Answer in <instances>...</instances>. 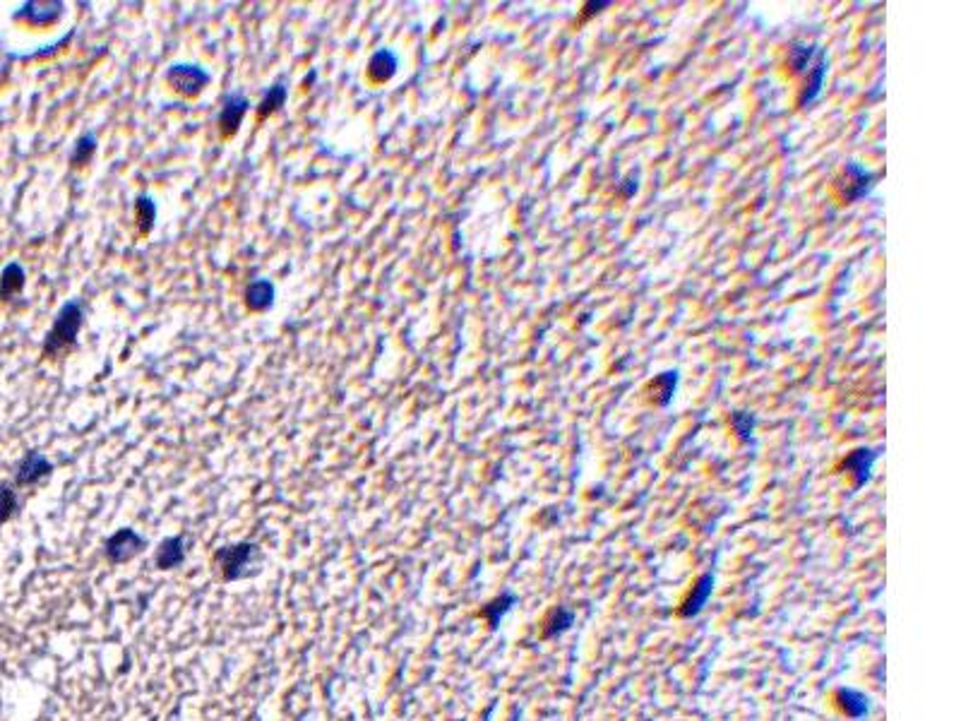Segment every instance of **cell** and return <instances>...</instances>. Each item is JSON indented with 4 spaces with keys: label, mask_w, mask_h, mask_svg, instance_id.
<instances>
[{
    "label": "cell",
    "mask_w": 961,
    "mask_h": 721,
    "mask_svg": "<svg viewBox=\"0 0 961 721\" xmlns=\"http://www.w3.org/2000/svg\"><path fill=\"white\" fill-rule=\"evenodd\" d=\"M85 301L82 298H70L58 308L53 317L51 330L46 332L44 344H41V356L44 359H63L77 346L82 325H85Z\"/></svg>",
    "instance_id": "1"
},
{
    "label": "cell",
    "mask_w": 961,
    "mask_h": 721,
    "mask_svg": "<svg viewBox=\"0 0 961 721\" xmlns=\"http://www.w3.org/2000/svg\"><path fill=\"white\" fill-rule=\"evenodd\" d=\"M212 565L224 582L248 580L262 570V548L255 541L219 546L212 556Z\"/></svg>",
    "instance_id": "2"
},
{
    "label": "cell",
    "mask_w": 961,
    "mask_h": 721,
    "mask_svg": "<svg viewBox=\"0 0 961 721\" xmlns=\"http://www.w3.org/2000/svg\"><path fill=\"white\" fill-rule=\"evenodd\" d=\"M164 80L169 85L178 96L183 99H195L207 89V85L212 82L209 73L202 70L200 66H192V63H174V66L166 70Z\"/></svg>",
    "instance_id": "3"
},
{
    "label": "cell",
    "mask_w": 961,
    "mask_h": 721,
    "mask_svg": "<svg viewBox=\"0 0 961 721\" xmlns=\"http://www.w3.org/2000/svg\"><path fill=\"white\" fill-rule=\"evenodd\" d=\"M147 548V539L132 527H120L113 531L106 544H103V558L109 560V565H123L128 560L138 558Z\"/></svg>",
    "instance_id": "4"
},
{
    "label": "cell",
    "mask_w": 961,
    "mask_h": 721,
    "mask_svg": "<svg viewBox=\"0 0 961 721\" xmlns=\"http://www.w3.org/2000/svg\"><path fill=\"white\" fill-rule=\"evenodd\" d=\"M51 474H53L51 459H49L44 452H39V450H30V452H27L20 462H17L13 484H15L17 488L37 486L39 481H44V478L51 476Z\"/></svg>",
    "instance_id": "5"
},
{
    "label": "cell",
    "mask_w": 961,
    "mask_h": 721,
    "mask_svg": "<svg viewBox=\"0 0 961 721\" xmlns=\"http://www.w3.org/2000/svg\"><path fill=\"white\" fill-rule=\"evenodd\" d=\"M250 102L248 96L243 92H231V94L224 96V103H221L219 118H217V126H219V135L224 140H231L238 128L243 123V116L248 113Z\"/></svg>",
    "instance_id": "6"
},
{
    "label": "cell",
    "mask_w": 961,
    "mask_h": 721,
    "mask_svg": "<svg viewBox=\"0 0 961 721\" xmlns=\"http://www.w3.org/2000/svg\"><path fill=\"white\" fill-rule=\"evenodd\" d=\"M63 10H66L63 0H30L20 8V13H15V20L31 24V27H49V24L58 22L63 17Z\"/></svg>",
    "instance_id": "7"
},
{
    "label": "cell",
    "mask_w": 961,
    "mask_h": 721,
    "mask_svg": "<svg viewBox=\"0 0 961 721\" xmlns=\"http://www.w3.org/2000/svg\"><path fill=\"white\" fill-rule=\"evenodd\" d=\"M714 584H716V577H714V573H702L698 577V580L692 582V587L690 592H688V596L682 599V604H681V619H698L699 613L705 611L707 604H709V599H712L714 594Z\"/></svg>",
    "instance_id": "8"
},
{
    "label": "cell",
    "mask_w": 961,
    "mask_h": 721,
    "mask_svg": "<svg viewBox=\"0 0 961 721\" xmlns=\"http://www.w3.org/2000/svg\"><path fill=\"white\" fill-rule=\"evenodd\" d=\"M875 176L870 171H866L860 164H846L844 176L839 178V191H841V198L849 200V202H856V200L866 198L868 192L873 191Z\"/></svg>",
    "instance_id": "9"
},
{
    "label": "cell",
    "mask_w": 961,
    "mask_h": 721,
    "mask_svg": "<svg viewBox=\"0 0 961 721\" xmlns=\"http://www.w3.org/2000/svg\"><path fill=\"white\" fill-rule=\"evenodd\" d=\"M877 457H880V452L873 448H859V450H853L851 455L846 457L844 464H841V469L849 474L853 488L866 486L868 481H870Z\"/></svg>",
    "instance_id": "10"
},
{
    "label": "cell",
    "mask_w": 961,
    "mask_h": 721,
    "mask_svg": "<svg viewBox=\"0 0 961 721\" xmlns=\"http://www.w3.org/2000/svg\"><path fill=\"white\" fill-rule=\"evenodd\" d=\"M274 298H277V287L270 280L250 281L243 291V301L250 313H267L274 306Z\"/></svg>",
    "instance_id": "11"
},
{
    "label": "cell",
    "mask_w": 961,
    "mask_h": 721,
    "mask_svg": "<svg viewBox=\"0 0 961 721\" xmlns=\"http://www.w3.org/2000/svg\"><path fill=\"white\" fill-rule=\"evenodd\" d=\"M834 705L849 719H863V717L870 714V698L863 690H856V688H839L834 692Z\"/></svg>",
    "instance_id": "12"
},
{
    "label": "cell",
    "mask_w": 961,
    "mask_h": 721,
    "mask_svg": "<svg viewBox=\"0 0 961 721\" xmlns=\"http://www.w3.org/2000/svg\"><path fill=\"white\" fill-rule=\"evenodd\" d=\"M185 556H188V551H185L183 537L164 539L155 551L156 570H164V573H166V570H176V567H181L185 563Z\"/></svg>",
    "instance_id": "13"
},
{
    "label": "cell",
    "mask_w": 961,
    "mask_h": 721,
    "mask_svg": "<svg viewBox=\"0 0 961 721\" xmlns=\"http://www.w3.org/2000/svg\"><path fill=\"white\" fill-rule=\"evenodd\" d=\"M396 67H399V60H396L395 51L392 49H378L368 60V77L375 85H382V82H389L395 77Z\"/></svg>",
    "instance_id": "14"
},
{
    "label": "cell",
    "mask_w": 961,
    "mask_h": 721,
    "mask_svg": "<svg viewBox=\"0 0 961 721\" xmlns=\"http://www.w3.org/2000/svg\"><path fill=\"white\" fill-rule=\"evenodd\" d=\"M27 287V272L20 263H8L0 272V301L8 303L22 294Z\"/></svg>",
    "instance_id": "15"
},
{
    "label": "cell",
    "mask_w": 961,
    "mask_h": 721,
    "mask_svg": "<svg viewBox=\"0 0 961 721\" xmlns=\"http://www.w3.org/2000/svg\"><path fill=\"white\" fill-rule=\"evenodd\" d=\"M824 77H827V53H822L820 58H817V63L807 70L805 87H803V92H800V96H798V103L803 106V109H807L810 103L817 102V96L822 94Z\"/></svg>",
    "instance_id": "16"
},
{
    "label": "cell",
    "mask_w": 961,
    "mask_h": 721,
    "mask_svg": "<svg viewBox=\"0 0 961 721\" xmlns=\"http://www.w3.org/2000/svg\"><path fill=\"white\" fill-rule=\"evenodd\" d=\"M574 619H577V616H574L570 606H553L548 616L543 619V637H546V640H556L560 635H565L567 630L574 626Z\"/></svg>",
    "instance_id": "17"
},
{
    "label": "cell",
    "mask_w": 961,
    "mask_h": 721,
    "mask_svg": "<svg viewBox=\"0 0 961 721\" xmlns=\"http://www.w3.org/2000/svg\"><path fill=\"white\" fill-rule=\"evenodd\" d=\"M514 604H517V594H512V592H503V594L491 599V601L481 609V619L488 623V628L495 630V628L503 623V619H505L507 613L512 611Z\"/></svg>",
    "instance_id": "18"
},
{
    "label": "cell",
    "mask_w": 961,
    "mask_h": 721,
    "mask_svg": "<svg viewBox=\"0 0 961 721\" xmlns=\"http://www.w3.org/2000/svg\"><path fill=\"white\" fill-rule=\"evenodd\" d=\"M287 82H274V85L264 92L262 102L257 106V120H267V118H271L274 113H280V111L284 109V103H287Z\"/></svg>",
    "instance_id": "19"
},
{
    "label": "cell",
    "mask_w": 961,
    "mask_h": 721,
    "mask_svg": "<svg viewBox=\"0 0 961 721\" xmlns=\"http://www.w3.org/2000/svg\"><path fill=\"white\" fill-rule=\"evenodd\" d=\"M96 147H99L96 135L82 133L80 138L75 140L73 149H70V166H73V169H82V166H87V164L94 159Z\"/></svg>",
    "instance_id": "20"
},
{
    "label": "cell",
    "mask_w": 961,
    "mask_h": 721,
    "mask_svg": "<svg viewBox=\"0 0 961 721\" xmlns=\"http://www.w3.org/2000/svg\"><path fill=\"white\" fill-rule=\"evenodd\" d=\"M822 53L824 51L817 49V46L793 44L791 49H788V66L793 67V73H807V70L817 63Z\"/></svg>",
    "instance_id": "21"
},
{
    "label": "cell",
    "mask_w": 961,
    "mask_h": 721,
    "mask_svg": "<svg viewBox=\"0 0 961 721\" xmlns=\"http://www.w3.org/2000/svg\"><path fill=\"white\" fill-rule=\"evenodd\" d=\"M135 219H138L142 236L152 234L156 221V202L149 195H138L135 198Z\"/></svg>",
    "instance_id": "22"
},
{
    "label": "cell",
    "mask_w": 961,
    "mask_h": 721,
    "mask_svg": "<svg viewBox=\"0 0 961 721\" xmlns=\"http://www.w3.org/2000/svg\"><path fill=\"white\" fill-rule=\"evenodd\" d=\"M20 510V495H17V486L10 484V481H3L0 484V527L13 520Z\"/></svg>",
    "instance_id": "23"
},
{
    "label": "cell",
    "mask_w": 961,
    "mask_h": 721,
    "mask_svg": "<svg viewBox=\"0 0 961 721\" xmlns=\"http://www.w3.org/2000/svg\"><path fill=\"white\" fill-rule=\"evenodd\" d=\"M675 383H678V373H663V376L656 378V387H659V405L661 406H666L668 402H671V397H673V392H675Z\"/></svg>",
    "instance_id": "24"
},
{
    "label": "cell",
    "mask_w": 961,
    "mask_h": 721,
    "mask_svg": "<svg viewBox=\"0 0 961 721\" xmlns=\"http://www.w3.org/2000/svg\"><path fill=\"white\" fill-rule=\"evenodd\" d=\"M731 426H734V431L741 435L743 441H750V435L755 431V416H750V414L745 412H735L734 416H731Z\"/></svg>",
    "instance_id": "25"
},
{
    "label": "cell",
    "mask_w": 961,
    "mask_h": 721,
    "mask_svg": "<svg viewBox=\"0 0 961 721\" xmlns=\"http://www.w3.org/2000/svg\"><path fill=\"white\" fill-rule=\"evenodd\" d=\"M609 5H610V3H587V5H584V10H587V15H594V13H599V10H603V8H609Z\"/></svg>",
    "instance_id": "26"
},
{
    "label": "cell",
    "mask_w": 961,
    "mask_h": 721,
    "mask_svg": "<svg viewBox=\"0 0 961 721\" xmlns=\"http://www.w3.org/2000/svg\"><path fill=\"white\" fill-rule=\"evenodd\" d=\"M452 721H464V719H452Z\"/></svg>",
    "instance_id": "27"
}]
</instances>
